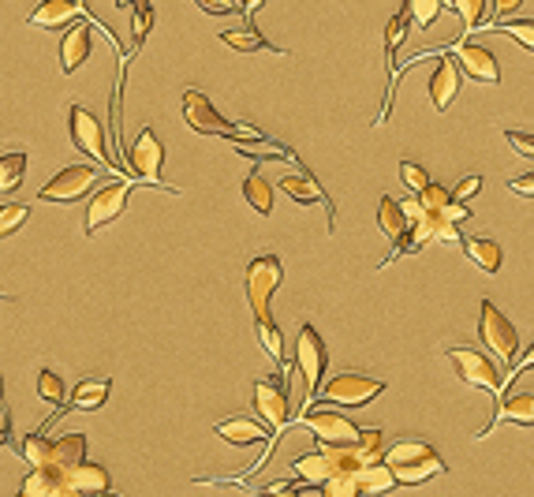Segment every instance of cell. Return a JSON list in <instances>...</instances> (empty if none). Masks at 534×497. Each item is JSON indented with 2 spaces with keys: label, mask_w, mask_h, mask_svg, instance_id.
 <instances>
[{
  "label": "cell",
  "mask_w": 534,
  "mask_h": 497,
  "mask_svg": "<svg viewBox=\"0 0 534 497\" xmlns=\"http://www.w3.org/2000/svg\"><path fill=\"white\" fill-rule=\"evenodd\" d=\"M378 228L389 236V240H400L404 236V228H408V213H404V206L396 199H389V195H381V206H378Z\"/></svg>",
  "instance_id": "31"
},
{
  "label": "cell",
  "mask_w": 534,
  "mask_h": 497,
  "mask_svg": "<svg viewBox=\"0 0 534 497\" xmlns=\"http://www.w3.org/2000/svg\"><path fill=\"white\" fill-rule=\"evenodd\" d=\"M90 27L86 23H79V27L68 30V38H64V45H60V68L68 71H79L86 64V57H90Z\"/></svg>",
  "instance_id": "23"
},
{
  "label": "cell",
  "mask_w": 534,
  "mask_h": 497,
  "mask_svg": "<svg viewBox=\"0 0 534 497\" xmlns=\"http://www.w3.org/2000/svg\"><path fill=\"white\" fill-rule=\"evenodd\" d=\"M116 8H135V4H139V0H113Z\"/></svg>",
  "instance_id": "54"
},
{
  "label": "cell",
  "mask_w": 534,
  "mask_h": 497,
  "mask_svg": "<svg viewBox=\"0 0 534 497\" xmlns=\"http://www.w3.org/2000/svg\"><path fill=\"white\" fill-rule=\"evenodd\" d=\"M254 333H258V344L266 348L269 359L284 363V337H281V329H277V322H273V318H258V322H254ZM284 367H288V363H284Z\"/></svg>",
  "instance_id": "35"
},
{
  "label": "cell",
  "mask_w": 534,
  "mask_h": 497,
  "mask_svg": "<svg viewBox=\"0 0 534 497\" xmlns=\"http://www.w3.org/2000/svg\"><path fill=\"white\" fill-rule=\"evenodd\" d=\"M355 479H359V490H363V494H389L393 486H400V483H396L393 468H389L385 460L359 464V468H355Z\"/></svg>",
  "instance_id": "24"
},
{
  "label": "cell",
  "mask_w": 534,
  "mask_h": 497,
  "mask_svg": "<svg viewBox=\"0 0 534 497\" xmlns=\"http://www.w3.org/2000/svg\"><path fill=\"white\" fill-rule=\"evenodd\" d=\"M23 176H27V154H19V150L0 154V199L12 195L15 187L23 184Z\"/></svg>",
  "instance_id": "32"
},
{
  "label": "cell",
  "mask_w": 534,
  "mask_h": 497,
  "mask_svg": "<svg viewBox=\"0 0 534 497\" xmlns=\"http://www.w3.org/2000/svg\"><path fill=\"white\" fill-rule=\"evenodd\" d=\"M281 277H284V266L277 255L251 258V266H247V303H251V311H254V322H258V318H273V314H269V303H273V292H277Z\"/></svg>",
  "instance_id": "7"
},
{
  "label": "cell",
  "mask_w": 534,
  "mask_h": 497,
  "mask_svg": "<svg viewBox=\"0 0 534 497\" xmlns=\"http://www.w3.org/2000/svg\"><path fill=\"white\" fill-rule=\"evenodd\" d=\"M19 456L27 460L30 468H45V464H53V438H45V434H27L23 445H19Z\"/></svg>",
  "instance_id": "34"
},
{
  "label": "cell",
  "mask_w": 534,
  "mask_h": 497,
  "mask_svg": "<svg viewBox=\"0 0 534 497\" xmlns=\"http://www.w3.org/2000/svg\"><path fill=\"white\" fill-rule=\"evenodd\" d=\"M23 497H64V471L45 464V468H34L19 486Z\"/></svg>",
  "instance_id": "22"
},
{
  "label": "cell",
  "mask_w": 534,
  "mask_h": 497,
  "mask_svg": "<svg viewBox=\"0 0 534 497\" xmlns=\"http://www.w3.org/2000/svg\"><path fill=\"white\" fill-rule=\"evenodd\" d=\"M254 412H258V419L269 426V449L262 453V460L254 464V468H262V464L269 460V453H273V441H277V434H281L284 426L292 423L288 393H284V385L277 382V378H258V382H254Z\"/></svg>",
  "instance_id": "4"
},
{
  "label": "cell",
  "mask_w": 534,
  "mask_h": 497,
  "mask_svg": "<svg viewBox=\"0 0 534 497\" xmlns=\"http://www.w3.org/2000/svg\"><path fill=\"white\" fill-rule=\"evenodd\" d=\"M27 217H30L27 202H8V206H0V240L15 236L19 228L27 225Z\"/></svg>",
  "instance_id": "38"
},
{
  "label": "cell",
  "mask_w": 534,
  "mask_h": 497,
  "mask_svg": "<svg viewBox=\"0 0 534 497\" xmlns=\"http://www.w3.org/2000/svg\"><path fill=\"white\" fill-rule=\"evenodd\" d=\"M527 370H534V341H531V348H527V352H523L520 359L512 363V370H508V374H505V385L512 382V378H520V374H527Z\"/></svg>",
  "instance_id": "48"
},
{
  "label": "cell",
  "mask_w": 534,
  "mask_h": 497,
  "mask_svg": "<svg viewBox=\"0 0 534 497\" xmlns=\"http://www.w3.org/2000/svg\"><path fill=\"white\" fill-rule=\"evenodd\" d=\"M221 42L236 53H284L273 42H266L258 30H221Z\"/></svg>",
  "instance_id": "29"
},
{
  "label": "cell",
  "mask_w": 534,
  "mask_h": 497,
  "mask_svg": "<svg viewBox=\"0 0 534 497\" xmlns=\"http://www.w3.org/2000/svg\"><path fill=\"white\" fill-rule=\"evenodd\" d=\"M0 408H4V378H0Z\"/></svg>",
  "instance_id": "55"
},
{
  "label": "cell",
  "mask_w": 534,
  "mask_h": 497,
  "mask_svg": "<svg viewBox=\"0 0 534 497\" xmlns=\"http://www.w3.org/2000/svg\"><path fill=\"white\" fill-rule=\"evenodd\" d=\"M243 199H247V206H251L254 213H262V217L273 213V187H269V180L262 172H251V176L243 180Z\"/></svg>",
  "instance_id": "30"
},
{
  "label": "cell",
  "mask_w": 534,
  "mask_h": 497,
  "mask_svg": "<svg viewBox=\"0 0 534 497\" xmlns=\"http://www.w3.org/2000/svg\"><path fill=\"white\" fill-rule=\"evenodd\" d=\"M464 68H460V60L452 57H437L434 71H430V101H434L437 113H445L452 101H456V94H460V86H464Z\"/></svg>",
  "instance_id": "15"
},
{
  "label": "cell",
  "mask_w": 534,
  "mask_h": 497,
  "mask_svg": "<svg viewBox=\"0 0 534 497\" xmlns=\"http://www.w3.org/2000/svg\"><path fill=\"white\" fill-rule=\"evenodd\" d=\"M400 180H404V184H408L411 191H415V195H419L422 187L430 184L426 169H422V165H415V161H404V165H400Z\"/></svg>",
  "instance_id": "44"
},
{
  "label": "cell",
  "mask_w": 534,
  "mask_h": 497,
  "mask_svg": "<svg viewBox=\"0 0 534 497\" xmlns=\"http://www.w3.org/2000/svg\"><path fill=\"white\" fill-rule=\"evenodd\" d=\"M464 255L475 262L478 270H486V273H501V262H505L501 243L482 240V236H471V240H464Z\"/></svg>",
  "instance_id": "26"
},
{
  "label": "cell",
  "mask_w": 534,
  "mask_h": 497,
  "mask_svg": "<svg viewBox=\"0 0 534 497\" xmlns=\"http://www.w3.org/2000/svg\"><path fill=\"white\" fill-rule=\"evenodd\" d=\"M303 486H307V483H303ZM303 486H296L292 479H281V483H269L266 490H262V494H299Z\"/></svg>",
  "instance_id": "50"
},
{
  "label": "cell",
  "mask_w": 534,
  "mask_h": 497,
  "mask_svg": "<svg viewBox=\"0 0 534 497\" xmlns=\"http://www.w3.org/2000/svg\"><path fill=\"white\" fill-rule=\"evenodd\" d=\"M508 191H516V195H523V199H534V172L508 180Z\"/></svg>",
  "instance_id": "49"
},
{
  "label": "cell",
  "mask_w": 534,
  "mask_h": 497,
  "mask_svg": "<svg viewBox=\"0 0 534 497\" xmlns=\"http://www.w3.org/2000/svg\"><path fill=\"white\" fill-rule=\"evenodd\" d=\"M86 460V434H60L57 441H53V468L68 471L75 468V464H83Z\"/></svg>",
  "instance_id": "28"
},
{
  "label": "cell",
  "mask_w": 534,
  "mask_h": 497,
  "mask_svg": "<svg viewBox=\"0 0 534 497\" xmlns=\"http://www.w3.org/2000/svg\"><path fill=\"white\" fill-rule=\"evenodd\" d=\"M150 30H154V8H150V0H139L135 15H131V38H135V45L146 42Z\"/></svg>",
  "instance_id": "41"
},
{
  "label": "cell",
  "mask_w": 534,
  "mask_h": 497,
  "mask_svg": "<svg viewBox=\"0 0 534 497\" xmlns=\"http://www.w3.org/2000/svg\"><path fill=\"white\" fill-rule=\"evenodd\" d=\"M411 23V8L404 4V12H396L385 27V60H389V75H396V49L404 45V34H408Z\"/></svg>",
  "instance_id": "33"
},
{
  "label": "cell",
  "mask_w": 534,
  "mask_h": 497,
  "mask_svg": "<svg viewBox=\"0 0 534 497\" xmlns=\"http://www.w3.org/2000/svg\"><path fill=\"white\" fill-rule=\"evenodd\" d=\"M508 146L516 150V154L523 157H534V135H527V131H505Z\"/></svg>",
  "instance_id": "46"
},
{
  "label": "cell",
  "mask_w": 534,
  "mask_h": 497,
  "mask_svg": "<svg viewBox=\"0 0 534 497\" xmlns=\"http://www.w3.org/2000/svg\"><path fill=\"white\" fill-rule=\"evenodd\" d=\"M180 109H183V120H187V128L198 131V135H225V139H239V135H262V131L239 128V124L225 120V116L213 109V101L206 98L202 90H183Z\"/></svg>",
  "instance_id": "5"
},
{
  "label": "cell",
  "mask_w": 534,
  "mask_h": 497,
  "mask_svg": "<svg viewBox=\"0 0 534 497\" xmlns=\"http://www.w3.org/2000/svg\"><path fill=\"white\" fill-rule=\"evenodd\" d=\"M452 8L460 12L467 27H482V15H486V0H452Z\"/></svg>",
  "instance_id": "42"
},
{
  "label": "cell",
  "mask_w": 534,
  "mask_h": 497,
  "mask_svg": "<svg viewBox=\"0 0 534 497\" xmlns=\"http://www.w3.org/2000/svg\"><path fill=\"white\" fill-rule=\"evenodd\" d=\"M478 314H482L478 318V337H482V344L501 359V367L512 370L516 355H520V333H516V326L501 314V307L493 299H482Z\"/></svg>",
  "instance_id": "3"
},
{
  "label": "cell",
  "mask_w": 534,
  "mask_h": 497,
  "mask_svg": "<svg viewBox=\"0 0 534 497\" xmlns=\"http://www.w3.org/2000/svg\"><path fill=\"white\" fill-rule=\"evenodd\" d=\"M434 240H437V243H464V232H460V221H449V217H441V213H437Z\"/></svg>",
  "instance_id": "43"
},
{
  "label": "cell",
  "mask_w": 534,
  "mask_h": 497,
  "mask_svg": "<svg viewBox=\"0 0 534 497\" xmlns=\"http://www.w3.org/2000/svg\"><path fill=\"white\" fill-rule=\"evenodd\" d=\"M281 191H284V195H292L296 202H303V206L329 202V199H325L322 187L314 184V176H310V172H288V176H281Z\"/></svg>",
  "instance_id": "27"
},
{
  "label": "cell",
  "mask_w": 534,
  "mask_h": 497,
  "mask_svg": "<svg viewBox=\"0 0 534 497\" xmlns=\"http://www.w3.org/2000/svg\"><path fill=\"white\" fill-rule=\"evenodd\" d=\"M98 172L101 165H68V169H60L49 184L38 191V199L42 202H79L90 191V187L98 184Z\"/></svg>",
  "instance_id": "14"
},
{
  "label": "cell",
  "mask_w": 534,
  "mask_h": 497,
  "mask_svg": "<svg viewBox=\"0 0 534 497\" xmlns=\"http://www.w3.org/2000/svg\"><path fill=\"white\" fill-rule=\"evenodd\" d=\"M501 423H520V426H534V393H520V397H508L505 404H497L490 426L478 434V438H490L493 430Z\"/></svg>",
  "instance_id": "20"
},
{
  "label": "cell",
  "mask_w": 534,
  "mask_h": 497,
  "mask_svg": "<svg viewBox=\"0 0 534 497\" xmlns=\"http://www.w3.org/2000/svg\"><path fill=\"white\" fill-rule=\"evenodd\" d=\"M38 397H42L45 404H53V408H60V404H64V382H60L57 370L45 367L42 374H38Z\"/></svg>",
  "instance_id": "40"
},
{
  "label": "cell",
  "mask_w": 534,
  "mask_h": 497,
  "mask_svg": "<svg viewBox=\"0 0 534 497\" xmlns=\"http://www.w3.org/2000/svg\"><path fill=\"white\" fill-rule=\"evenodd\" d=\"M113 490V479H109V471L101 468V464H75V468L64 471V497H86V494H109Z\"/></svg>",
  "instance_id": "16"
},
{
  "label": "cell",
  "mask_w": 534,
  "mask_h": 497,
  "mask_svg": "<svg viewBox=\"0 0 534 497\" xmlns=\"http://www.w3.org/2000/svg\"><path fill=\"white\" fill-rule=\"evenodd\" d=\"M363 460H359V453H355V441H348V445H318L314 453L299 456L296 464V475L299 483L314 486V490H322V483L329 479V475H337V471H348V468H359Z\"/></svg>",
  "instance_id": "2"
},
{
  "label": "cell",
  "mask_w": 534,
  "mask_h": 497,
  "mask_svg": "<svg viewBox=\"0 0 534 497\" xmlns=\"http://www.w3.org/2000/svg\"><path fill=\"white\" fill-rule=\"evenodd\" d=\"M445 355L452 359V367H456V374H460V382L475 385V389H486L490 397L501 400V393H505V374L493 367L486 355L478 352V348H445Z\"/></svg>",
  "instance_id": "6"
},
{
  "label": "cell",
  "mask_w": 534,
  "mask_h": 497,
  "mask_svg": "<svg viewBox=\"0 0 534 497\" xmlns=\"http://www.w3.org/2000/svg\"><path fill=\"white\" fill-rule=\"evenodd\" d=\"M325 363H329V352H325V344H322V333L310 326V322L307 326H299L296 367H299V374H303V385H307V404H314L318 389H322Z\"/></svg>",
  "instance_id": "11"
},
{
  "label": "cell",
  "mask_w": 534,
  "mask_h": 497,
  "mask_svg": "<svg viewBox=\"0 0 534 497\" xmlns=\"http://www.w3.org/2000/svg\"><path fill=\"white\" fill-rule=\"evenodd\" d=\"M385 393V378H370L359 370H344L322 389L325 404H340V408H366L374 397Z\"/></svg>",
  "instance_id": "9"
},
{
  "label": "cell",
  "mask_w": 534,
  "mask_h": 497,
  "mask_svg": "<svg viewBox=\"0 0 534 497\" xmlns=\"http://www.w3.org/2000/svg\"><path fill=\"white\" fill-rule=\"evenodd\" d=\"M322 494L325 497H355V494H363L359 490V479H355V471H337V475H329L322 483Z\"/></svg>",
  "instance_id": "39"
},
{
  "label": "cell",
  "mask_w": 534,
  "mask_h": 497,
  "mask_svg": "<svg viewBox=\"0 0 534 497\" xmlns=\"http://www.w3.org/2000/svg\"><path fill=\"white\" fill-rule=\"evenodd\" d=\"M385 464L393 468L400 486H419L445 471V460H441L426 441H415V438H404V441H396V445H389V449H385Z\"/></svg>",
  "instance_id": "1"
},
{
  "label": "cell",
  "mask_w": 534,
  "mask_h": 497,
  "mask_svg": "<svg viewBox=\"0 0 534 497\" xmlns=\"http://www.w3.org/2000/svg\"><path fill=\"white\" fill-rule=\"evenodd\" d=\"M71 19H79V0H42V4H34L27 23L42 30H57L68 27Z\"/></svg>",
  "instance_id": "19"
},
{
  "label": "cell",
  "mask_w": 534,
  "mask_h": 497,
  "mask_svg": "<svg viewBox=\"0 0 534 497\" xmlns=\"http://www.w3.org/2000/svg\"><path fill=\"white\" fill-rule=\"evenodd\" d=\"M478 191H482V176H478V172H475V176H464L460 184L452 187V195H456L460 202H471V199L478 195Z\"/></svg>",
  "instance_id": "45"
},
{
  "label": "cell",
  "mask_w": 534,
  "mask_h": 497,
  "mask_svg": "<svg viewBox=\"0 0 534 497\" xmlns=\"http://www.w3.org/2000/svg\"><path fill=\"white\" fill-rule=\"evenodd\" d=\"M131 184H139V180H109L105 187L94 191V199L86 206L83 236H94L101 225H109V221H116V217L124 213L127 199H131Z\"/></svg>",
  "instance_id": "12"
},
{
  "label": "cell",
  "mask_w": 534,
  "mask_h": 497,
  "mask_svg": "<svg viewBox=\"0 0 534 497\" xmlns=\"http://www.w3.org/2000/svg\"><path fill=\"white\" fill-rule=\"evenodd\" d=\"M419 199L430 213H441V217H449V221H467V217H471V202H460L449 187H441V184H426L419 191Z\"/></svg>",
  "instance_id": "18"
},
{
  "label": "cell",
  "mask_w": 534,
  "mask_h": 497,
  "mask_svg": "<svg viewBox=\"0 0 534 497\" xmlns=\"http://www.w3.org/2000/svg\"><path fill=\"white\" fill-rule=\"evenodd\" d=\"M299 423L307 426L310 434L318 438V445H348V441L359 438V426L340 412H329V408H318V404H307Z\"/></svg>",
  "instance_id": "13"
},
{
  "label": "cell",
  "mask_w": 534,
  "mask_h": 497,
  "mask_svg": "<svg viewBox=\"0 0 534 497\" xmlns=\"http://www.w3.org/2000/svg\"><path fill=\"white\" fill-rule=\"evenodd\" d=\"M68 131H71V142L83 150L90 161H98L101 169H116V157L109 154V142H105V131H101L98 116L83 109V105H71L68 113Z\"/></svg>",
  "instance_id": "8"
},
{
  "label": "cell",
  "mask_w": 534,
  "mask_h": 497,
  "mask_svg": "<svg viewBox=\"0 0 534 497\" xmlns=\"http://www.w3.org/2000/svg\"><path fill=\"white\" fill-rule=\"evenodd\" d=\"M456 60H460V68H464L475 83H501V64H497V57H493L486 45L460 42L456 45Z\"/></svg>",
  "instance_id": "17"
},
{
  "label": "cell",
  "mask_w": 534,
  "mask_h": 497,
  "mask_svg": "<svg viewBox=\"0 0 534 497\" xmlns=\"http://www.w3.org/2000/svg\"><path fill=\"white\" fill-rule=\"evenodd\" d=\"M217 438H225L228 445H258L262 438H269V426L247 415H232L225 423H217Z\"/></svg>",
  "instance_id": "21"
},
{
  "label": "cell",
  "mask_w": 534,
  "mask_h": 497,
  "mask_svg": "<svg viewBox=\"0 0 534 497\" xmlns=\"http://www.w3.org/2000/svg\"><path fill=\"white\" fill-rule=\"evenodd\" d=\"M161 165H165V146L157 139L154 128H142L131 142V150H127V169L131 176L139 180V184H154V187H165L172 191L165 180H161Z\"/></svg>",
  "instance_id": "10"
},
{
  "label": "cell",
  "mask_w": 534,
  "mask_h": 497,
  "mask_svg": "<svg viewBox=\"0 0 534 497\" xmlns=\"http://www.w3.org/2000/svg\"><path fill=\"white\" fill-rule=\"evenodd\" d=\"M4 445H12V434H8V426H0V449Z\"/></svg>",
  "instance_id": "53"
},
{
  "label": "cell",
  "mask_w": 534,
  "mask_h": 497,
  "mask_svg": "<svg viewBox=\"0 0 534 497\" xmlns=\"http://www.w3.org/2000/svg\"><path fill=\"white\" fill-rule=\"evenodd\" d=\"M355 453L363 464H374V460H385V438H381L378 426H370V430H359V438H355Z\"/></svg>",
  "instance_id": "37"
},
{
  "label": "cell",
  "mask_w": 534,
  "mask_h": 497,
  "mask_svg": "<svg viewBox=\"0 0 534 497\" xmlns=\"http://www.w3.org/2000/svg\"><path fill=\"white\" fill-rule=\"evenodd\" d=\"M262 4H266V0H239V8L247 12V19H254V15L262 12Z\"/></svg>",
  "instance_id": "52"
},
{
  "label": "cell",
  "mask_w": 534,
  "mask_h": 497,
  "mask_svg": "<svg viewBox=\"0 0 534 497\" xmlns=\"http://www.w3.org/2000/svg\"><path fill=\"white\" fill-rule=\"evenodd\" d=\"M206 15H232L239 12V0H195Z\"/></svg>",
  "instance_id": "47"
},
{
  "label": "cell",
  "mask_w": 534,
  "mask_h": 497,
  "mask_svg": "<svg viewBox=\"0 0 534 497\" xmlns=\"http://www.w3.org/2000/svg\"><path fill=\"white\" fill-rule=\"evenodd\" d=\"M520 8H523V0H493V12H497V19H501V15L520 12Z\"/></svg>",
  "instance_id": "51"
},
{
  "label": "cell",
  "mask_w": 534,
  "mask_h": 497,
  "mask_svg": "<svg viewBox=\"0 0 534 497\" xmlns=\"http://www.w3.org/2000/svg\"><path fill=\"white\" fill-rule=\"evenodd\" d=\"M109 400V378H83L71 393V412H98Z\"/></svg>",
  "instance_id": "25"
},
{
  "label": "cell",
  "mask_w": 534,
  "mask_h": 497,
  "mask_svg": "<svg viewBox=\"0 0 534 497\" xmlns=\"http://www.w3.org/2000/svg\"><path fill=\"white\" fill-rule=\"evenodd\" d=\"M490 30H501L512 42H520V49L534 53V19H505L501 15V23H490Z\"/></svg>",
  "instance_id": "36"
}]
</instances>
